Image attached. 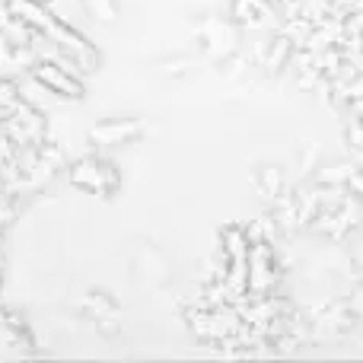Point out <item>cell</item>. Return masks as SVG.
<instances>
[{
    "instance_id": "5b68a950",
    "label": "cell",
    "mask_w": 363,
    "mask_h": 363,
    "mask_svg": "<svg viewBox=\"0 0 363 363\" xmlns=\"http://www.w3.org/2000/svg\"><path fill=\"white\" fill-rule=\"evenodd\" d=\"M223 249L230 252L233 258H249V233L236 230V226L223 230Z\"/></svg>"
},
{
    "instance_id": "277c9868",
    "label": "cell",
    "mask_w": 363,
    "mask_h": 363,
    "mask_svg": "<svg viewBox=\"0 0 363 363\" xmlns=\"http://www.w3.org/2000/svg\"><path fill=\"white\" fill-rule=\"evenodd\" d=\"M16 86H19V99H23L26 106L38 108V112H51V108L57 106V99H61V96H57L51 86H45L32 70L23 77V80H16Z\"/></svg>"
},
{
    "instance_id": "7a4b0ae2",
    "label": "cell",
    "mask_w": 363,
    "mask_h": 363,
    "mask_svg": "<svg viewBox=\"0 0 363 363\" xmlns=\"http://www.w3.org/2000/svg\"><path fill=\"white\" fill-rule=\"evenodd\" d=\"M32 74L38 77V80L45 83V86H51L57 96H70V99H80L83 96V83L80 77L67 74L64 67H57L55 61H38L35 67H32Z\"/></svg>"
},
{
    "instance_id": "3957f363",
    "label": "cell",
    "mask_w": 363,
    "mask_h": 363,
    "mask_svg": "<svg viewBox=\"0 0 363 363\" xmlns=\"http://www.w3.org/2000/svg\"><path fill=\"white\" fill-rule=\"evenodd\" d=\"M140 131H144V121H138V118L106 121V125H96L93 131H89V140L99 147H118V144H125V140L138 138Z\"/></svg>"
},
{
    "instance_id": "6da1fadb",
    "label": "cell",
    "mask_w": 363,
    "mask_h": 363,
    "mask_svg": "<svg viewBox=\"0 0 363 363\" xmlns=\"http://www.w3.org/2000/svg\"><path fill=\"white\" fill-rule=\"evenodd\" d=\"M70 182H74L77 188H83V191H93V194H108L115 188V182H118V176H115L112 166H106L102 160H80V163L70 166Z\"/></svg>"
},
{
    "instance_id": "8992f818",
    "label": "cell",
    "mask_w": 363,
    "mask_h": 363,
    "mask_svg": "<svg viewBox=\"0 0 363 363\" xmlns=\"http://www.w3.org/2000/svg\"><path fill=\"white\" fill-rule=\"evenodd\" d=\"M83 4H86V13L96 19V23H115V19H118L115 0H83Z\"/></svg>"
}]
</instances>
